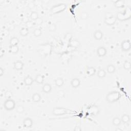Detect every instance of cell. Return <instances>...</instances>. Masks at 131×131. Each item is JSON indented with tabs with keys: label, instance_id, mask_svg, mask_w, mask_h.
Returning a JSON list of instances; mask_svg holds the SVG:
<instances>
[{
	"label": "cell",
	"instance_id": "cell-9",
	"mask_svg": "<svg viewBox=\"0 0 131 131\" xmlns=\"http://www.w3.org/2000/svg\"><path fill=\"white\" fill-rule=\"evenodd\" d=\"M93 36L94 38L97 41H100L101 40L103 37V33L100 30H97L93 33Z\"/></svg>",
	"mask_w": 131,
	"mask_h": 131
},
{
	"label": "cell",
	"instance_id": "cell-25",
	"mask_svg": "<svg viewBox=\"0 0 131 131\" xmlns=\"http://www.w3.org/2000/svg\"><path fill=\"white\" fill-rule=\"evenodd\" d=\"M30 18L32 21H36L39 18V15H38V14L36 11H32L30 14Z\"/></svg>",
	"mask_w": 131,
	"mask_h": 131
},
{
	"label": "cell",
	"instance_id": "cell-24",
	"mask_svg": "<svg viewBox=\"0 0 131 131\" xmlns=\"http://www.w3.org/2000/svg\"><path fill=\"white\" fill-rule=\"evenodd\" d=\"M107 74L106 71L104 70V69H100L98 71L97 73V75L100 78H103L104 77H105Z\"/></svg>",
	"mask_w": 131,
	"mask_h": 131
},
{
	"label": "cell",
	"instance_id": "cell-23",
	"mask_svg": "<svg viewBox=\"0 0 131 131\" xmlns=\"http://www.w3.org/2000/svg\"><path fill=\"white\" fill-rule=\"evenodd\" d=\"M29 32V29L26 27H23L21 29L20 31V34L22 36H26L28 35Z\"/></svg>",
	"mask_w": 131,
	"mask_h": 131
},
{
	"label": "cell",
	"instance_id": "cell-3",
	"mask_svg": "<svg viewBox=\"0 0 131 131\" xmlns=\"http://www.w3.org/2000/svg\"><path fill=\"white\" fill-rule=\"evenodd\" d=\"M67 6L65 4H59V5H56L53 6L51 9V12L53 14H56L60 13L64 11L66 8Z\"/></svg>",
	"mask_w": 131,
	"mask_h": 131
},
{
	"label": "cell",
	"instance_id": "cell-17",
	"mask_svg": "<svg viewBox=\"0 0 131 131\" xmlns=\"http://www.w3.org/2000/svg\"><path fill=\"white\" fill-rule=\"evenodd\" d=\"M45 80V77L42 74H37L35 77V82L38 84H42Z\"/></svg>",
	"mask_w": 131,
	"mask_h": 131
},
{
	"label": "cell",
	"instance_id": "cell-37",
	"mask_svg": "<svg viewBox=\"0 0 131 131\" xmlns=\"http://www.w3.org/2000/svg\"><path fill=\"white\" fill-rule=\"evenodd\" d=\"M74 131H82V129L80 128V127L76 126V127H75Z\"/></svg>",
	"mask_w": 131,
	"mask_h": 131
},
{
	"label": "cell",
	"instance_id": "cell-33",
	"mask_svg": "<svg viewBox=\"0 0 131 131\" xmlns=\"http://www.w3.org/2000/svg\"><path fill=\"white\" fill-rule=\"evenodd\" d=\"M89 18V14L87 12H85V11H83V12H82L80 14V18L82 20H87V19Z\"/></svg>",
	"mask_w": 131,
	"mask_h": 131
},
{
	"label": "cell",
	"instance_id": "cell-15",
	"mask_svg": "<svg viewBox=\"0 0 131 131\" xmlns=\"http://www.w3.org/2000/svg\"><path fill=\"white\" fill-rule=\"evenodd\" d=\"M31 99L33 102L37 103V102H39L41 101L42 97L41 95L38 93H34L32 95Z\"/></svg>",
	"mask_w": 131,
	"mask_h": 131
},
{
	"label": "cell",
	"instance_id": "cell-36",
	"mask_svg": "<svg viewBox=\"0 0 131 131\" xmlns=\"http://www.w3.org/2000/svg\"><path fill=\"white\" fill-rule=\"evenodd\" d=\"M4 74V69L1 67L0 68V76H2Z\"/></svg>",
	"mask_w": 131,
	"mask_h": 131
},
{
	"label": "cell",
	"instance_id": "cell-2",
	"mask_svg": "<svg viewBox=\"0 0 131 131\" xmlns=\"http://www.w3.org/2000/svg\"><path fill=\"white\" fill-rule=\"evenodd\" d=\"M16 106V103L12 99H7L4 103V107L7 111L13 110Z\"/></svg>",
	"mask_w": 131,
	"mask_h": 131
},
{
	"label": "cell",
	"instance_id": "cell-34",
	"mask_svg": "<svg viewBox=\"0 0 131 131\" xmlns=\"http://www.w3.org/2000/svg\"><path fill=\"white\" fill-rule=\"evenodd\" d=\"M5 96L7 99H11L13 96L12 92L10 91H6L5 93Z\"/></svg>",
	"mask_w": 131,
	"mask_h": 131
},
{
	"label": "cell",
	"instance_id": "cell-10",
	"mask_svg": "<svg viewBox=\"0 0 131 131\" xmlns=\"http://www.w3.org/2000/svg\"><path fill=\"white\" fill-rule=\"evenodd\" d=\"M116 18H115L113 15L112 16H110L109 17H107L105 19V22L106 24L108 25H113L114 23L116 22Z\"/></svg>",
	"mask_w": 131,
	"mask_h": 131
},
{
	"label": "cell",
	"instance_id": "cell-4",
	"mask_svg": "<svg viewBox=\"0 0 131 131\" xmlns=\"http://www.w3.org/2000/svg\"><path fill=\"white\" fill-rule=\"evenodd\" d=\"M69 110L63 107H56L52 110V114L55 116H60L64 115L68 113Z\"/></svg>",
	"mask_w": 131,
	"mask_h": 131
},
{
	"label": "cell",
	"instance_id": "cell-31",
	"mask_svg": "<svg viewBox=\"0 0 131 131\" xmlns=\"http://www.w3.org/2000/svg\"><path fill=\"white\" fill-rule=\"evenodd\" d=\"M57 27L56 25L55 24H53V23H52V24H50L48 26V29L50 31H55L56 30Z\"/></svg>",
	"mask_w": 131,
	"mask_h": 131
},
{
	"label": "cell",
	"instance_id": "cell-12",
	"mask_svg": "<svg viewBox=\"0 0 131 131\" xmlns=\"http://www.w3.org/2000/svg\"><path fill=\"white\" fill-rule=\"evenodd\" d=\"M81 84V82L79 79L77 78H74L71 81V86L73 88H78Z\"/></svg>",
	"mask_w": 131,
	"mask_h": 131
},
{
	"label": "cell",
	"instance_id": "cell-22",
	"mask_svg": "<svg viewBox=\"0 0 131 131\" xmlns=\"http://www.w3.org/2000/svg\"><path fill=\"white\" fill-rule=\"evenodd\" d=\"M19 51V47L18 45L9 46V52L13 54H16Z\"/></svg>",
	"mask_w": 131,
	"mask_h": 131
},
{
	"label": "cell",
	"instance_id": "cell-20",
	"mask_svg": "<svg viewBox=\"0 0 131 131\" xmlns=\"http://www.w3.org/2000/svg\"><path fill=\"white\" fill-rule=\"evenodd\" d=\"M125 4V0H117V1L114 2L115 6L118 8H122L124 6Z\"/></svg>",
	"mask_w": 131,
	"mask_h": 131
},
{
	"label": "cell",
	"instance_id": "cell-13",
	"mask_svg": "<svg viewBox=\"0 0 131 131\" xmlns=\"http://www.w3.org/2000/svg\"><path fill=\"white\" fill-rule=\"evenodd\" d=\"M42 90L45 93H49L52 91V86L50 83H46L42 87Z\"/></svg>",
	"mask_w": 131,
	"mask_h": 131
},
{
	"label": "cell",
	"instance_id": "cell-30",
	"mask_svg": "<svg viewBox=\"0 0 131 131\" xmlns=\"http://www.w3.org/2000/svg\"><path fill=\"white\" fill-rule=\"evenodd\" d=\"M25 25H26V28H27L28 29H30V28H32L35 25V23H34V21H28L26 22Z\"/></svg>",
	"mask_w": 131,
	"mask_h": 131
},
{
	"label": "cell",
	"instance_id": "cell-26",
	"mask_svg": "<svg viewBox=\"0 0 131 131\" xmlns=\"http://www.w3.org/2000/svg\"><path fill=\"white\" fill-rule=\"evenodd\" d=\"M121 119L120 118H119L118 117H114L113 119L112 124L116 126H118L121 125Z\"/></svg>",
	"mask_w": 131,
	"mask_h": 131
},
{
	"label": "cell",
	"instance_id": "cell-29",
	"mask_svg": "<svg viewBox=\"0 0 131 131\" xmlns=\"http://www.w3.org/2000/svg\"><path fill=\"white\" fill-rule=\"evenodd\" d=\"M124 68L126 70H130L131 68V64L130 61L125 60L124 64Z\"/></svg>",
	"mask_w": 131,
	"mask_h": 131
},
{
	"label": "cell",
	"instance_id": "cell-38",
	"mask_svg": "<svg viewBox=\"0 0 131 131\" xmlns=\"http://www.w3.org/2000/svg\"><path fill=\"white\" fill-rule=\"evenodd\" d=\"M118 130H120V131H122V130H121V129H116V131H118Z\"/></svg>",
	"mask_w": 131,
	"mask_h": 131
},
{
	"label": "cell",
	"instance_id": "cell-6",
	"mask_svg": "<svg viewBox=\"0 0 131 131\" xmlns=\"http://www.w3.org/2000/svg\"><path fill=\"white\" fill-rule=\"evenodd\" d=\"M14 69L18 71H21L24 67V64L21 60H17L13 63Z\"/></svg>",
	"mask_w": 131,
	"mask_h": 131
},
{
	"label": "cell",
	"instance_id": "cell-8",
	"mask_svg": "<svg viewBox=\"0 0 131 131\" xmlns=\"http://www.w3.org/2000/svg\"><path fill=\"white\" fill-rule=\"evenodd\" d=\"M107 53V50L103 46L99 47L97 49V54L99 57L105 56Z\"/></svg>",
	"mask_w": 131,
	"mask_h": 131
},
{
	"label": "cell",
	"instance_id": "cell-28",
	"mask_svg": "<svg viewBox=\"0 0 131 131\" xmlns=\"http://www.w3.org/2000/svg\"><path fill=\"white\" fill-rule=\"evenodd\" d=\"M33 34L36 37H40L42 34V30L40 28H36L34 30Z\"/></svg>",
	"mask_w": 131,
	"mask_h": 131
},
{
	"label": "cell",
	"instance_id": "cell-11",
	"mask_svg": "<svg viewBox=\"0 0 131 131\" xmlns=\"http://www.w3.org/2000/svg\"><path fill=\"white\" fill-rule=\"evenodd\" d=\"M69 45H70V47L74 49H77L80 46V43L78 40L73 39L69 42Z\"/></svg>",
	"mask_w": 131,
	"mask_h": 131
},
{
	"label": "cell",
	"instance_id": "cell-16",
	"mask_svg": "<svg viewBox=\"0 0 131 131\" xmlns=\"http://www.w3.org/2000/svg\"><path fill=\"white\" fill-rule=\"evenodd\" d=\"M33 82H34V80H33L32 77L29 75L26 76L24 79V83L27 86H31L33 83Z\"/></svg>",
	"mask_w": 131,
	"mask_h": 131
},
{
	"label": "cell",
	"instance_id": "cell-19",
	"mask_svg": "<svg viewBox=\"0 0 131 131\" xmlns=\"http://www.w3.org/2000/svg\"><path fill=\"white\" fill-rule=\"evenodd\" d=\"M55 86L57 87H61L64 84V80L63 78L59 77L55 80Z\"/></svg>",
	"mask_w": 131,
	"mask_h": 131
},
{
	"label": "cell",
	"instance_id": "cell-7",
	"mask_svg": "<svg viewBox=\"0 0 131 131\" xmlns=\"http://www.w3.org/2000/svg\"><path fill=\"white\" fill-rule=\"evenodd\" d=\"M23 126L26 128H31L33 125V121L31 118L27 117L24 119L23 122Z\"/></svg>",
	"mask_w": 131,
	"mask_h": 131
},
{
	"label": "cell",
	"instance_id": "cell-27",
	"mask_svg": "<svg viewBox=\"0 0 131 131\" xmlns=\"http://www.w3.org/2000/svg\"><path fill=\"white\" fill-rule=\"evenodd\" d=\"M19 43V40L17 37H13L10 40V45L15 46L18 45Z\"/></svg>",
	"mask_w": 131,
	"mask_h": 131
},
{
	"label": "cell",
	"instance_id": "cell-35",
	"mask_svg": "<svg viewBox=\"0 0 131 131\" xmlns=\"http://www.w3.org/2000/svg\"><path fill=\"white\" fill-rule=\"evenodd\" d=\"M34 23H35V25H41L42 24V23L43 22V19L40 18H38L37 20H36V21H34Z\"/></svg>",
	"mask_w": 131,
	"mask_h": 131
},
{
	"label": "cell",
	"instance_id": "cell-21",
	"mask_svg": "<svg viewBox=\"0 0 131 131\" xmlns=\"http://www.w3.org/2000/svg\"><path fill=\"white\" fill-rule=\"evenodd\" d=\"M120 119H121V122L124 123V124H127V123H128L130 121L131 117L129 115L125 114L122 115Z\"/></svg>",
	"mask_w": 131,
	"mask_h": 131
},
{
	"label": "cell",
	"instance_id": "cell-18",
	"mask_svg": "<svg viewBox=\"0 0 131 131\" xmlns=\"http://www.w3.org/2000/svg\"><path fill=\"white\" fill-rule=\"evenodd\" d=\"M107 71L109 74H113L116 71V68L113 64H109L107 67Z\"/></svg>",
	"mask_w": 131,
	"mask_h": 131
},
{
	"label": "cell",
	"instance_id": "cell-32",
	"mask_svg": "<svg viewBox=\"0 0 131 131\" xmlns=\"http://www.w3.org/2000/svg\"><path fill=\"white\" fill-rule=\"evenodd\" d=\"M25 108L23 106L20 105L17 107V112L19 114H22L24 112Z\"/></svg>",
	"mask_w": 131,
	"mask_h": 131
},
{
	"label": "cell",
	"instance_id": "cell-1",
	"mask_svg": "<svg viewBox=\"0 0 131 131\" xmlns=\"http://www.w3.org/2000/svg\"><path fill=\"white\" fill-rule=\"evenodd\" d=\"M121 97V94L120 92L116 91H113L109 92L106 95V101L107 102L112 103L118 101Z\"/></svg>",
	"mask_w": 131,
	"mask_h": 131
},
{
	"label": "cell",
	"instance_id": "cell-5",
	"mask_svg": "<svg viewBox=\"0 0 131 131\" xmlns=\"http://www.w3.org/2000/svg\"><path fill=\"white\" fill-rule=\"evenodd\" d=\"M121 48L122 51L128 52L130 50L131 48V43L129 40H124L121 44Z\"/></svg>",
	"mask_w": 131,
	"mask_h": 131
},
{
	"label": "cell",
	"instance_id": "cell-14",
	"mask_svg": "<svg viewBox=\"0 0 131 131\" xmlns=\"http://www.w3.org/2000/svg\"><path fill=\"white\" fill-rule=\"evenodd\" d=\"M96 69L93 67H88L86 70V74L89 76H92L95 74Z\"/></svg>",
	"mask_w": 131,
	"mask_h": 131
}]
</instances>
